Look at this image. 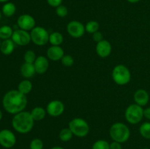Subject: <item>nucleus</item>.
I'll return each mask as SVG.
<instances>
[{
    "instance_id": "nucleus-1",
    "label": "nucleus",
    "mask_w": 150,
    "mask_h": 149,
    "mask_svg": "<svg viewBox=\"0 0 150 149\" xmlns=\"http://www.w3.org/2000/svg\"><path fill=\"white\" fill-rule=\"evenodd\" d=\"M26 95L21 93L18 90L8 91L2 98V105L6 112L16 115L25 110L27 105Z\"/></svg>"
},
{
    "instance_id": "nucleus-2",
    "label": "nucleus",
    "mask_w": 150,
    "mask_h": 149,
    "mask_svg": "<svg viewBox=\"0 0 150 149\" xmlns=\"http://www.w3.org/2000/svg\"><path fill=\"white\" fill-rule=\"evenodd\" d=\"M12 127L20 134H27L32 131L35 124L30 112L22 111L13 115L12 118Z\"/></svg>"
},
{
    "instance_id": "nucleus-3",
    "label": "nucleus",
    "mask_w": 150,
    "mask_h": 149,
    "mask_svg": "<svg viewBox=\"0 0 150 149\" xmlns=\"http://www.w3.org/2000/svg\"><path fill=\"white\" fill-rule=\"evenodd\" d=\"M109 134L113 141L124 143L130 138V131L126 124L121 122H117L112 124L110 128Z\"/></svg>"
},
{
    "instance_id": "nucleus-4",
    "label": "nucleus",
    "mask_w": 150,
    "mask_h": 149,
    "mask_svg": "<svg viewBox=\"0 0 150 149\" xmlns=\"http://www.w3.org/2000/svg\"><path fill=\"white\" fill-rule=\"evenodd\" d=\"M68 128L73 135L78 137H84L89 134V127L87 121L81 118H75L69 122Z\"/></svg>"
},
{
    "instance_id": "nucleus-5",
    "label": "nucleus",
    "mask_w": 150,
    "mask_h": 149,
    "mask_svg": "<svg viewBox=\"0 0 150 149\" xmlns=\"http://www.w3.org/2000/svg\"><path fill=\"white\" fill-rule=\"evenodd\" d=\"M112 78L117 84L124 86L127 84L131 79V74L126 66L118 64L112 70Z\"/></svg>"
},
{
    "instance_id": "nucleus-6",
    "label": "nucleus",
    "mask_w": 150,
    "mask_h": 149,
    "mask_svg": "<svg viewBox=\"0 0 150 149\" xmlns=\"http://www.w3.org/2000/svg\"><path fill=\"white\" fill-rule=\"evenodd\" d=\"M126 121L131 124H137L144 117V109L137 104L130 105L125 110V112Z\"/></svg>"
},
{
    "instance_id": "nucleus-7",
    "label": "nucleus",
    "mask_w": 150,
    "mask_h": 149,
    "mask_svg": "<svg viewBox=\"0 0 150 149\" xmlns=\"http://www.w3.org/2000/svg\"><path fill=\"white\" fill-rule=\"evenodd\" d=\"M49 33L42 26H35L30 32L31 40L38 46H43L49 41Z\"/></svg>"
},
{
    "instance_id": "nucleus-8",
    "label": "nucleus",
    "mask_w": 150,
    "mask_h": 149,
    "mask_svg": "<svg viewBox=\"0 0 150 149\" xmlns=\"http://www.w3.org/2000/svg\"><path fill=\"white\" fill-rule=\"evenodd\" d=\"M16 143V137L10 129H4L0 131V145L4 148H12Z\"/></svg>"
},
{
    "instance_id": "nucleus-9",
    "label": "nucleus",
    "mask_w": 150,
    "mask_h": 149,
    "mask_svg": "<svg viewBox=\"0 0 150 149\" xmlns=\"http://www.w3.org/2000/svg\"><path fill=\"white\" fill-rule=\"evenodd\" d=\"M67 32L72 37L80 38L83 36L86 30L85 26L80 21L72 20L67 25Z\"/></svg>"
},
{
    "instance_id": "nucleus-10",
    "label": "nucleus",
    "mask_w": 150,
    "mask_h": 149,
    "mask_svg": "<svg viewBox=\"0 0 150 149\" xmlns=\"http://www.w3.org/2000/svg\"><path fill=\"white\" fill-rule=\"evenodd\" d=\"M11 39L15 44L20 45V46L27 45L32 41L30 33H29L27 31L22 30L21 29L15 30L13 32Z\"/></svg>"
},
{
    "instance_id": "nucleus-11",
    "label": "nucleus",
    "mask_w": 150,
    "mask_h": 149,
    "mask_svg": "<svg viewBox=\"0 0 150 149\" xmlns=\"http://www.w3.org/2000/svg\"><path fill=\"white\" fill-rule=\"evenodd\" d=\"M64 111V105L62 101L52 100L46 107V112L50 116L58 117Z\"/></svg>"
},
{
    "instance_id": "nucleus-12",
    "label": "nucleus",
    "mask_w": 150,
    "mask_h": 149,
    "mask_svg": "<svg viewBox=\"0 0 150 149\" xmlns=\"http://www.w3.org/2000/svg\"><path fill=\"white\" fill-rule=\"evenodd\" d=\"M17 24L22 30L32 31L35 27V20L30 15L23 14L18 18Z\"/></svg>"
},
{
    "instance_id": "nucleus-13",
    "label": "nucleus",
    "mask_w": 150,
    "mask_h": 149,
    "mask_svg": "<svg viewBox=\"0 0 150 149\" xmlns=\"http://www.w3.org/2000/svg\"><path fill=\"white\" fill-rule=\"evenodd\" d=\"M96 53L101 58H106L109 56L111 53V45L108 40L103 39L100 42H98L96 45Z\"/></svg>"
},
{
    "instance_id": "nucleus-14",
    "label": "nucleus",
    "mask_w": 150,
    "mask_h": 149,
    "mask_svg": "<svg viewBox=\"0 0 150 149\" xmlns=\"http://www.w3.org/2000/svg\"><path fill=\"white\" fill-rule=\"evenodd\" d=\"M34 66L36 73L40 74H44L46 72L49 67L48 58L44 56H39L37 57L36 60L34 62Z\"/></svg>"
},
{
    "instance_id": "nucleus-15",
    "label": "nucleus",
    "mask_w": 150,
    "mask_h": 149,
    "mask_svg": "<svg viewBox=\"0 0 150 149\" xmlns=\"http://www.w3.org/2000/svg\"><path fill=\"white\" fill-rule=\"evenodd\" d=\"M64 50L59 45H51L47 51V57L54 61L61 60L64 56Z\"/></svg>"
},
{
    "instance_id": "nucleus-16",
    "label": "nucleus",
    "mask_w": 150,
    "mask_h": 149,
    "mask_svg": "<svg viewBox=\"0 0 150 149\" xmlns=\"http://www.w3.org/2000/svg\"><path fill=\"white\" fill-rule=\"evenodd\" d=\"M136 104L144 107L148 104L149 101V95L144 89H138L133 95Z\"/></svg>"
},
{
    "instance_id": "nucleus-17",
    "label": "nucleus",
    "mask_w": 150,
    "mask_h": 149,
    "mask_svg": "<svg viewBox=\"0 0 150 149\" xmlns=\"http://www.w3.org/2000/svg\"><path fill=\"white\" fill-rule=\"evenodd\" d=\"M20 72L21 75L25 78H30L32 77L36 73L34 64L30 63H23L20 68Z\"/></svg>"
},
{
    "instance_id": "nucleus-18",
    "label": "nucleus",
    "mask_w": 150,
    "mask_h": 149,
    "mask_svg": "<svg viewBox=\"0 0 150 149\" xmlns=\"http://www.w3.org/2000/svg\"><path fill=\"white\" fill-rule=\"evenodd\" d=\"M15 49V43L12 39H4L1 42V47H0V51L4 55H10L13 53Z\"/></svg>"
},
{
    "instance_id": "nucleus-19",
    "label": "nucleus",
    "mask_w": 150,
    "mask_h": 149,
    "mask_svg": "<svg viewBox=\"0 0 150 149\" xmlns=\"http://www.w3.org/2000/svg\"><path fill=\"white\" fill-rule=\"evenodd\" d=\"M46 110L42 107L34 108L30 112L31 115L35 121H39L43 119L46 115Z\"/></svg>"
},
{
    "instance_id": "nucleus-20",
    "label": "nucleus",
    "mask_w": 150,
    "mask_h": 149,
    "mask_svg": "<svg viewBox=\"0 0 150 149\" xmlns=\"http://www.w3.org/2000/svg\"><path fill=\"white\" fill-rule=\"evenodd\" d=\"M18 90L24 95H27L32 90V83L29 80H23L19 83Z\"/></svg>"
},
{
    "instance_id": "nucleus-21",
    "label": "nucleus",
    "mask_w": 150,
    "mask_h": 149,
    "mask_svg": "<svg viewBox=\"0 0 150 149\" xmlns=\"http://www.w3.org/2000/svg\"><path fill=\"white\" fill-rule=\"evenodd\" d=\"M1 12H2L3 15H5L6 17H11L16 13V7L13 2L8 1V2L4 3V5L2 6Z\"/></svg>"
},
{
    "instance_id": "nucleus-22",
    "label": "nucleus",
    "mask_w": 150,
    "mask_h": 149,
    "mask_svg": "<svg viewBox=\"0 0 150 149\" xmlns=\"http://www.w3.org/2000/svg\"><path fill=\"white\" fill-rule=\"evenodd\" d=\"M64 41L63 35L60 32H54L50 34L49 35V41L48 42L52 45H62Z\"/></svg>"
},
{
    "instance_id": "nucleus-23",
    "label": "nucleus",
    "mask_w": 150,
    "mask_h": 149,
    "mask_svg": "<svg viewBox=\"0 0 150 149\" xmlns=\"http://www.w3.org/2000/svg\"><path fill=\"white\" fill-rule=\"evenodd\" d=\"M13 32L14 31L10 26L4 25V26H1L0 27V39H3V40L10 39L12 37Z\"/></svg>"
},
{
    "instance_id": "nucleus-24",
    "label": "nucleus",
    "mask_w": 150,
    "mask_h": 149,
    "mask_svg": "<svg viewBox=\"0 0 150 149\" xmlns=\"http://www.w3.org/2000/svg\"><path fill=\"white\" fill-rule=\"evenodd\" d=\"M73 134L69 128H64L59 131V137L61 141L68 142L73 138Z\"/></svg>"
},
{
    "instance_id": "nucleus-25",
    "label": "nucleus",
    "mask_w": 150,
    "mask_h": 149,
    "mask_svg": "<svg viewBox=\"0 0 150 149\" xmlns=\"http://www.w3.org/2000/svg\"><path fill=\"white\" fill-rule=\"evenodd\" d=\"M140 134L146 140H150V122H144L139 128Z\"/></svg>"
},
{
    "instance_id": "nucleus-26",
    "label": "nucleus",
    "mask_w": 150,
    "mask_h": 149,
    "mask_svg": "<svg viewBox=\"0 0 150 149\" xmlns=\"http://www.w3.org/2000/svg\"><path fill=\"white\" fill-rule=\"evenodd\" d=\"M100 25L95 20H90L88 22L85 26V30L89 34H94L95 32H98L99 29Z\"/></svg>"
},
{
    "instance_id": "nucleus-27",
    "label": "nucleus",
    "mask_w": 150,
    "mask_h": 149,
    "mask_svg": "<svg viewBox=\"0 0 150 149\" xmlns=\"http://www.w3.org/2000/svg\"><path fill=\"white\" fill-rule=\"evenodd\" d=\"M110 143L104 140H98L92 145V149H109Z\"/></svg>"
},
{
    "instance_id": "nucleus-28",
    "label": "nucleus",
    "mask_w": 150,
    "mask_h": 149,
    "mask_svg": "<svg viewBox=\"0 0 150 149\" xmlns=\"http://www.w3.org/2000/svg\"><path fill=\"white\" fill-rule=\"evenodd\" d=\"M37 56L35 53L32 50H28L25 52L24 55H23V59H24L25 62L30 63V64H34V62L36 60Z\"/></svg>"
},
{
    "instance_id": "nucleus-29",
    "label": "nucleus",
    "mask_w": 150,
    "mask_h": 149,
    "mask_svg": "<svg viewBox=\"0 0 150 149\" xmlns=\"http://www.w3.org/2000/svg\"><path fill=\"white\" fill-rule=\"evenodd\" d=\"M30 149H42L43 148V143L39 138H34L29 144Z\"/></svg>"
},
{
    "instance_id": "nucleus-30",
    "label": "nucleus",
    "mask_w": 150,
    "mask_h": 149,
    "mask_svg": "<svg viewBox=\"0 0 150 149\" xmlns=\"http://www.w3.org/2000/svg\"><path fill=\"white\" fill-rule=\"evenodd\" d=\"M56 14L60 18H64L68 14V9L67 8V7L64 5H59V7H57L56 8Z\"/></svg>"
},
{
    "instance_id": "nucleus-31",
    "label": "nucleus",
    "mask_w": 150,
    "mask_h": 149,
    "mask_svg": "<svg viewBox=\"0 0 150 149\" xmlns=\"http://www.w3.org/2000/svg\"><path fill=\"white\" fill-rule=\"evenodd\" d=\"M62 65L65 67H71L74 64V58L70 55H64L61 59Z\"/></svg>"
},
{
    "instance_id": "nucleus-32",
    "label": "nucleus",
    "mask_w": 150,
    "mask_h": 149,
    "mask_svg": "<svg viewBox=\"0 0 150 149\" xmlns=\"http://www.w3.org/2000/svg\"><path fill=\"white\" fill-rule=\"evenodd\" d=\"M92 39H94L95 42H96L98 43V42H100V41H102L103 39V34L100 32L98 31V32L92 34Z\"/></svg>"
},
{
    "instance_id": "nucleus-33",
    "label": "nucleus",
    "mask_w": 150,
    "mask_h": 149,
    "mask_svg": "<svg viewBox=\"0 0 150 149\" xmlns=\"http://www.w3.org/2000/svg\"><path fill=\"white\" fill-rule=\"evenodd\" d=\"M46 1H47V3H48L51 7L57 8V7L61 5L63 0H46Z\"/></svg>"
},
{
    "instance_id": "nucleus-34",
    "label": "nucleus",
    "mask_w": 150,
    "mask_h": 149,
    "mask_svg": "<svg viewBox=\"0 0 150 149\" xmlns=\"http://www.w3.org/2000/svg\"><path fill=\"white\" fill-rule=\"evenodd\" d=\"M109 149H122V143L116 141H113L112 143H110Z\"/></svg>"
},
{
    "instance_id": "nucleus-35",
    "label": "nucleus",
    "mask_w": 150,
    "mask_h": 149,
    "mask_svg": "<svg viewBox=\"0 0 150 149\" xmlns=\"http://www.w3.org/2000/svg\"><path fill=\"white\" fill-rule=\"evenodd\" d=\"M144 117L150 121V107L144 109Z\"/></svg>"
},
{
    "instance_id": "nucleus-36",
    "label": "nucleus",
    "mask_w": 150,
    "mask_h": 149,
    "mask_svg": "<svg viewBox=\"0 0 150 149\" xmlns=\"http://www.w3.org/2000/svg\"><path fill=\"white\" fill-rule=\"evenodd\" d=\"M128 2L130 3H133V4H134V3H137L139 2V1H140L141 0H127Z\"/></svg>"
},
{
    "instance_id": "nucleus-37",
    "label": "nucleus",
    "mask_w": 150,
    "mask_h": 149,
    "mask_svg": "<svg viewBox=\"0 0 150 149\" xmlns=\"http://www.w3.org/2000/svg\"><path fill=\"white\" fill-rule=\"evenodd\" d=\"M51 149H64L62 147H60V146H54V147L51 148Z\"/></svg>"
},
{
    "instance_id": "nucleus-38",
    "label": "nucleus",
    "mask_w": 150,
    "mask_h": 149,
    "mask_svg": "<svg viewBox=\"0 0 150 149\" xmlns=\"http://www.w3.org/2000/svg\"><path fill=\"white\" fill-rule=\"evenodd\" d=\"M2 117H3L2 111H1V109H0V121H1V120L2 119Z\"/></svg>"
},
{
    "instance_id": "nucleus-39",
    "label": "nucleus",
    "mask_w": 150,
    "mask_h": 149,
    "mask_svg": "<svg viewBox=\"0 0 150 149\" xmlns=\"http://www.w3.org/2000/svg\"><path fill=\"white\" fill-rule=\"evenodd\" d=\"M10 0H0V2L1 3H6V2H8Z\"/></svg>"
},
{
    "instance_id": "nucleus-40",
    "label": "nucleus",
    "mask_w": 150,
    "mask_h": 149,
    "mask_svg": "<svg viewBox=\"0 0 150 149\" xmlns=\"http://www.w3.org/2000/svg\"><path fill=\"white\" fill-rule=\"evenodd\" d=\"M1 11H0V19H1Z\"/></svg>"
},
{
    "instance_id": "nucleus-41",
    "label": "nucleus",
    "mask_w": 150,
    "mask_h": 149,
    "mask_svg": "<svg viewBox=\"0 0 150 149\" xmlns=\"http://www.w3.org/2000/svg\"><path fill=\"white\" fill-rule=\"evenodd\" d=\"M1 39H0V47H1Z\"/></svg>"
},
{
    "instance_id": "nucleus-42",
    "label": "nucleus",
    "mask_w": 150,
    "mask_h": 149,
    "mask_svg": "<svg viewBox=\"0 0 150 149\" xmlns=\"http://www.w3.org/2000/svg\"><path fill=\"white\" fill-rule=\"evenodd\" d=\"M143 149H150V148H143Z\"/></svg>"
},
{
    "instance_id": "nucleus-43",
    "label": "nucleus",
    "mask_w": 150,
    "mask_h": 149,
    "mask_svg": "<svg viewBox=\"0 0 150 149\" xmlns=\"http://www.w3.org/2000/svg\"><path fill=\"white\" fill-rule=\"evenodd\" d=\"M10 149H15V148H10Z\"/></svg>"
}]
</instances>
